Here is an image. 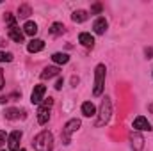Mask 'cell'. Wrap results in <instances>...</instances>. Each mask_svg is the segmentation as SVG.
<instances>
[{"label": "cell", "mask_w": 153, "mask_h": 151, "mask_svg": "<svg viewBox=\"0 0 153 151\" xmlns=\"http://www.w3.org/2000/svg\"><path fill=\"white\" fill-rule=\"evenodd\" d=\"M32 146L36 151H52L53 150V135L50 132H41L34 137L32 141Z\"/></svg>", "instance_id": "6da1fadb"}, {"label": "cell", "mask_w": 153, "mask_h": 151, "mask_svg": "<svg viewBox=\"0 0 153 151\" xmlns=\"http://www.w3.org/2000/svg\"><path fill=\"white\" fill-rule=\"evenodd\" d=\"M105 64H98L96 70H94V89H93V94L94 96H102L103 93V87H105Z\"/></svg>", "instance_id": "7a4b0ae2"}, {"label": "cell", "mask_w": 153, "mask_h": 151, "mask_svg": "<svg viewBox=\"0 0 153 151\" xmlns=\"http://www.w3.org/2000/svg\"><path fill=\"white\" fill-rule=\"evenodd\" d=\"M111 114H112V101H111L109 96H105V98L102 100V107H100V115H98V119H96V126L107 124L109 119H111Z\"/></svg>", "instance_id": "3957f363"}, {"label": "cell", "mask_w": 153, "mask_h": 151, "mask_svg": "<svg viewBox=\"0 0 153 151\" xmlns=\"http://www.w3.org/2000/svg\"><path fill=\"white\" fill-rule=\"evenodd\" d=\"M78 128H80V119H70V121L64 124V128H62V142H64V144H70L71 133H75Z\"/></svg>", "instance_id": "277c9868"}, {"label": "cell", "mask_w": 153, "mask_h": 151, "mask_svg": "<svg viewBox=\"0 0 153 151\" xmlns=\"http://www.w3.org/2000/svg\"><path fill=\"white\" fill-rule=\"evenodd\" d=\"M45 93H46V87L45 85H34V91H32V94H30V101L34 103V105H38L41 103L43 100H45Z\"/></svg>", "instance_id": "5b68a950"}, {"label": "cell", "mask_w": 153, "mask_h": 151, "mask_svg": "<svg viewBox=\"0 0 153 151\" xmlns=\"http://www.w3.org/2000/svg\"><path fill=\"white\" fill-rule=\"evenodd\" d=\"M134 130H135V132H150V130H152V124L148 123L146 117L139 115V117L134 119Z\"/></svg>", "instance_id": "8992f818"}, {"label": "cell", "mask_w": 153, "mask_h": 151, "mask_svg": "<svg viewBox=\"0 0 153 151\" xmlns=\"http://www.w3.org/2000/svg\"><path fill=\"white\" fill-rule=\"evenodd\" d=\"M20 139H22V132H18V130L11 132V133H9V137H7V146H9V150H13V151L20 150V148H18Z\"/></svg>", "instance_id": "52a82bcc"}, {"label": "cell", "mask_w": 153, "mask_h": 151, "mask_svg": "<svg viewBox=\"0 0 153 151\" xmlns=\"http://www.w3.org/2000/svg\"><path fill=\"white\" fill-rule=\"evenodd\" d=\"M130 141H132V148H134V151H143V148H144V139H143L137 132H132Z\"/></svg>", "instance_id": "ba28073f"}, {"label": "cell", "mask_w": 153, "mask_h": 151, "mask_svg": "<svg viewBox=\"0 0 153 151\" xmlns=\"http://www.w3.org/2000/svg\"><path fill=\"white\" fill-rule=\"evenodd\" d=\"M107 27H109V23H107V20L105 18H96L94 20V23H93V30L96 32V34H105V30H107Z\"/></svg>", "instance_id": "9c48e42d"}, {"label": "cell", "mask_w": 153, "mask_h": 151, "mask_svg": "<svg viewBox=\"0 0 153 151\" xmlns=\"http://www.w3.org/2000/svg\"><path fill=\"white\" fill-rule=\"evenodd\" d=\"M9 38L13 39L14 43H23L25 34H23V30H20V29L14 25V27H9Z\"/></svg>", "instance_id": "30bf717a"}, {"label": "cell", "mask_w": 153, "mask_h": 151, "mask_svg": "<svg viewBox=\"0 0 153 151\" xmlns=\"http://www.w3.org/2000/svg\"><path fill=\"white\" fill-rule=\"evenodd\" d=\"M48 119H50V107H45V105H41L38 110V123L39 124H46L48 123Z\"/></svg>", "instance_id": "8fae6325"}, {"label": "cell", "mask_w": 153, "mask_h": 151, "mask_svg": "<svg viewBox=\"0 0 153 151\" xmlns=\"http://www.w3.org/2000/svg\"><path fill=\"white\" fill-rule=\"evenodd\" d=\"M45 48V41H41V39H32L29 44H27V50L30 52V53H38Z\"/></svg>", "instance_id": "7c38bea8"}, {"label": "cell", "mask_w": 153, "mask_h": 151, "mask_svg": "<svg viewBox=\"0 0 153 151\" xmlns=\"http://www.w3.org/2000/svg\"><path fill=\"white\" fill-rule=\"evenodd\" d=\"M78 41H80V44H84L85 48H93V46H94V38H93L89 32H82V34L78 36Z\"/></svg>", "instance_id": "4fadbf2b"}, {"label": "cell", "mask_w": 153, "mask_h": 151, "mask_svg": "<svg viewBox=\"0 0 153 151\" xmlns=\"http://www.w3.org/2000/svg\"><path fill=\"white\" fill-rule=\"evenodd\" d=\"M53 76H59V68L57 66H50V68H45L43 70V73H41V78L43 80H50V78H53Z\"/></svg>", "instance_id": "5bb4252c"}, {"label": "cell", "mask_w": 153, "mask_h": 151, "mask_svg": "<svg viewBox=\"0 0 153 151\" xmlns=\"http://www.w3.org/2000/svg\"><path fill=\"white\" fill-rule=\"evenodd\" d=\"M23 34H27V36H36L38 34V25L34 23V21H27L25 25H23Z\"/></svg>", "instance_id": "9a60e30c"}, {"label": "cell", "mask_w": 153, "mask_h": 151, "mask_svg": "<svg viewBox=\"0 0 153 151\" xmlns=\"http://www.w3.org/2000/svg\"><path fill=\"white\" fill-rule=\"evenodd\" d=\"M87 18H89L87 11H82V9H80V11H75V13L71 14V20H73L75 23H84Z\"/></svg>", "instance_id": "2e32d148"}, {"label": "cell", "mask_w": 153, "mask_h": 151, "mask_svg": "<svg viewBox=\"0 0 153 151\" xmlns=\"http://www.w3.org/2000/svg\"><path fill=\"white\" fill-rule=\"evenodd\" d=\"M82 114H84L85 117H91V115H94V114H96L94 105H93L91 101H85V103H82Z\"/></svg>", "instance_id": "e0dca14e"}, {"label": "cell", "mask_w": 153, "mask_h": 151, "mask_svg": "<svg viewBox=\"0 0 153 151\" xmlns=\"http://www.w3.org/2000/svg\"><path fill=\"white\" fill-rule=\"evenodd\" d=\"M52 61H53L55 64H66V62L70 61V55H68V53H61V52H57V53L52 55Z\"/></svg>", "instance_id": "ac0fdd59"}, {"label": "cell", "mask_w": 153, "mask_h": 151, "mask_svg": "<svg viewBox=\"0 0 153 151\" xmlns=\"http://www.w3.org/2000/svg\"><path fill=\"white\" fill-rule=\"evenodd\" d=\"M32 14V9H30V5H27V4H22L20 7H18V18H29Z\"/></svg>", "instance_id": "d6986e66"}, {"label": "cell", "mask_w": 153, "mask_h": 151, "mask_svg": "<svg viewBox=\"0 0 153 151\" xmlns=\"http://www.w3.org/2000/svg\"><path fill=\"white\" fill-rule=\"evenodd\" d=\"M64 32V25L62 23H53L52 27H50V34L52 36H61Z\"/></svg>", "instance_id": "ffe728a7"}, {"label": "cell", "mask_w": 153, "mask_h": 151, "mask_svg": "<svg viewBox=\"0 0 153 151\" xmlns=\"http://www.w3.org/2000/svg\"><path fill=\"white\" fill-rule=\"evenodd\" d=\"M20 117V110L18 109H7L5 110V119H18Z\"/></svg>", "instance_id": "44dd1931"}, {"label": "cell", "mask_w": 153, "mask_h": 151, "mask_svg": "<svg viewBox=\"0 0 153 151\" xmlns=\"http://www.w3.org/2000/svg\"><path fill=\"white\" fill-rule=\"evenodd\" d=\"M13 61V53L9 52H0V62H11Z\"/></svg>", "instance_id": "7402d4cb"}, {"label": "cell", "mask_w": 153, "mask_h": 151, "mask_svg": "<svg viewBox=\"0 0 153 151\" xmlns=\"http://www.w3.org/2000/svg\"><path fill=\"white\" fill-rule=\"evenodd\" d=\"M4 20H5V21L9 23V27H14V25H16V18H14V16H13L11 13H5V16H4Z\"/></svg>", "instance_id": "603a6c76"}, {"label": "cell", "mask_w": 153, "mask_h": 151, "mask_svg": "<svg viewBox=\"0 0 153 151\" xmlns=\"http://www.w3.org/2000/svg\"><path fill=\"white\" fill-rule=\"evenodd\" d=\"M4 144H5V132L0 130V146H4Z\"/></svg>", "instance_id": "cb8c5ba5"}, {"label": "cell", "mask_w": 153, "mask_h": 151, "mask_svg": "<svg viewBox=\"0 0 153 151\" xmlns=\"http://www.w3.org/2000/svg\"><path fill=\"white\" fill-rule=\"evenodd\" d=\"M4 84H5V80H4V71L0 70V89L4 87Z\"/></svg>", "instance_id": "d4e9b609"}, {"label": "cell", "mask_w": 153, "mask_h": 151, "mask_svg": "<svg viewBox=\"0 0 153 151\" xmlns=\"http://www.w3.org/2000/svg\"><path fill=\"white\" fill-rule=\"evenodd\" d=\"M100 11H102V5H100V4L93 5V13H100Z\"/></svg>", "instance_id": "484cf974"}, {"label": "cell", "mask_w": 153, "mask_h": 151, "mask_svg": "<svg viewBox=\"0 0 153 151\" xmlns=\"http://www.w3.org/2000/svg\"><path fill=\"white\" fill-rule=\"evenodd\" d=\"M61 87H62V78H59L57 84H55V89H61Z\"/></svg>", "instance_id": "4316f807"}, {"label": "cell", "mask_w": 153, "mask_h": 151, "mask_svg": "<svg viewBox=\"0 0 153 151\" xmlns=\"http://www.w3.org/2000/svg\"><path fill=\"white\" fill-rule=\"evenodd\" d=\"M152 53H153V50H152V48H146V57H148V59L152 57Z\"/></svg>", "instance_id": "83f0119b"}, {"label": "cell", "mask_w": 153, "mask_h": 151, "mask_svg": "<svg viewBox=\"0 0 153 151\" xmlns=\"http://www.w3.org/2000/svg\"><path fill=\"white\" fill-rule=\"evenodd\" d=\"M148 110H150V112L153 114V103H152V105H150V107H148Z\"/></svg>", "instance_id": "f1b7e54d"}, {"label": "cell", "mask_w": 153, "mask_h": 151, "mask_svg": "<svg viewBox=\"0 0 153 151\" xmlns=\"http://www.w3.org/2000/svg\"><path fill=\"white\" fill-rule=\"evenodd\" d=\"M18 151H25V150H18Z\"/></svg>", "instance_id": "f546056e"}, {"label": "cell", "mask_w": 153, "mask_h": 151, "mask_svg": "<svg viewBox=\"0 0 153 151\" xmlns=\"http://www.w3.org/2000/svg\"><path fill=\"white\" fill-rule=\"evenodd\" d=\"M0 151H5V150H0Z\"/></svg>", "instance_id": "4dcf8cb0"}]
</instances>
